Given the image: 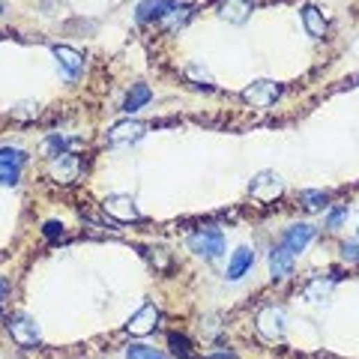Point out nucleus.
<instances>
[{
	"instance_id": "393cba45",
	"label": "nucleus",
	"mask_w": 359,
	"mask_h": 359,
	"mask_svg": "<svg viewBox=\"0 0 359 359\" xmlns=\"http://www.w3.org/2000/svg\"><path fill=\"white\" fill-rule=\"evenodd\" d=\"M186 78H192V81H201L198 87H207V90H213V78H209V72H207V69H201L198 63H192V66L186 69Z\"/></svg>"
},
{
	"instance_id": "4468645a",
	"label": "nucleus",
	"mask_w": 359,
	"mask_h": 359,
	"mask_svg": "<svg viewBox=\"0 0 359 359\" xmlns=\"http://www.w3.org/2000/svg\"><path fill=\"white\" fill-rule=\"evenodd\" d=\"M54 57H57L60 69L66 72V78H78V72L84 69V57L78 54L75 48H69V45H54Z\"/></svg>"
},
{
	"instance_id": "f3484780",
	"label": "nucleus",
	"mask_w": 359,
	"mask_h": 359,
	"mask_svg": "<svg viewBox=\"0 0 359 359\" xmlns=\"http://www.w3.org/2000/svg\"><path fill=\"white\" fill-rule=\"evenodd\" d=\"M150 87L147 84H135L132 90H129V96H126V102H123V111L126 114H132V111H138V108H144L147 102H150Z\"/></svg>"
},
{
	"instance_id": "c756f323",
	"label": "nucleus",
	"mask_w": 359,
	"mask_h": 359,
	"mask_svg": "<svg viewBox=\"0 0 359 359\" xmlns=\"http://www.w3.org/2000/svg\"><path fill=\"white\" fill-rule=\"evenodd\" d=\"M42 234L48 239H60V237H63V225H60V222H45L42 225Z\"/></svg>"
},
{
	"instance_id": "412c9836",
	"label": "nucleus",
	"mask_w": 359,
	"mask_h": 359,
	"mask_svg": "<svg viewBox=\"0 0 359 359\" xmlns=\"http://www.w3.org/2000/svg\"><path fill=\"white\" fill-rule=\"evenodd\" d=\"M189 18H192V6H177V9H171V13L162 18V27L165 30H180L189 22Z\"/></svg>"
},
{
	"instance_id": "9b49d317",
	"label": "nucleus",
	"mask_w": 359,
	"mask_h": 359,
	"mask_svg": "<svg viewBox=\"0 0 359 359\" xmlns=\"http://www.w3.org/2000/svg\"><path fill=\"white\" fill-rule=\"evenodd\" d=\"M248 15H252V0H222L218 3V18L228 24H246Z\"/></svg>"
},
{
	"instance_id": "ddd939ff",
	"label": "nucleus",
	"mask_w": 359,
	"mask_h": 359,
	"mask_svg": "<svg viewBox=\"0 0 359 359\" xmlns=\"http://www.w3.org/2000/svg\"><path fill=\"white\" fill-rule=\"evenodd\" d=\"M252 264H255V252L248 246H239L237 252L231 255V261H228V282H237V278H243L248 269H252Z\"/></svg>"
},
{
	"instance_id": "2f4dec72",
	"label": "nucleus",
	"mask_w": 359,
	"mask_h": 359,
	"mask_svg": "<svg viewBox=\"0 0 359 359\" xmlns=\"http://www.w3.org/2000/svg\"><path fill=\"white\" fill-rule=\"evenodd\" d=\"M9 294V282H6V278L3 276H0V299H3Z\"/></svg>"
},
{
	"instance_id": "473e14b6",
	"label": "nucleus",
	"mask_w": 359,
	"mask_h": 359,
	"mask_svg": "<svg viewBox=\"0 0 359 359\" xmlns=\"http://www.w3.org/2000/svg\"><path fill=\"white\" fill-rule=\"evenodd\" d=\"M0 317H3V308H0Z\"/></svg>"
},
{
	"instance_id": "6e6552de",
	"label": "nucleus",
	"mask_w": 359,
	"mask_h": 359,
	"mask_svg": "<svg viewBox=\"0 0 359 359\" xmlns=\"http://www.w3.org/2000/svg\"><path fill=\"white\" fill-rule=\"evenodd\" d=\"M9 335H13V342H18L22 347H36L39 342H42L39 324L33 321V317H24V314H18V317L9 321Z\"/></svg>"
},
{
	"instance_id": "a211bd4d",
	"label": "nucleus",
	"mask_w": 359,
	"mask_h": 359,
	"mask_svg": "<svg viewBox=\"0 0 359 359\" xmlns=\"http://www.w3.org/2000/svg\"><path fill=\"white\" fill-rule=\"evenodd\" d=\"M333 285H335V278H314V282H308L305 285V291H303V296L308 299V303H321V299H326L329 296V291H333Z\"/></svg>"
},
{
	"instance_id": "423d86ee",
	"label": "nucleus",
	"mask_w": 359,
	"mask_h": 359,
	"mask_svg": "<svg viewBox=\"0 0 359 359\" xmlns=\"http://www.w3.org/2000/svg\"><path fill=\"white\" fill-rule=\"evenodd\" d=\"M144 135H147L144 123H138V120H120V123H114L111 129H108V144L111 147H129V144L141 141Z\"/></svg>"
},
{
	"instance_id": "dca6fc26",
	"label": "nucleus",
	"mask_w": 359,
	"mask_h": 359,
	"mask_svg": "<svg viewBox=\"0 0 359 359\" xmlns=\"http://www.w3.org/2000/svg\"><path fill=\"white\" fill-rule=\"evenodd\" d=\"M303 27H305V33L308 36H314V39H324L326 36V18L324 13L317 6H303Z\"/></svg>"
},
{
	"instance_id": "aec40b11",
	"label": "nucleus",
	"mask_w": 359,
	"mask_h": 359,
	"mask_svg": "<svg viewBox=\"0 0 359 359\" xmlns=\"http://www.w3.org/2000/svg\"><path fill=\"white\" fill-rule=\"evenodd\" d=\"M299 201H303V207L308 209V213H321V209L329 204V195L317 192V189H305V192L299 195Z\"/></svg>"
},
{
	"instance_id": "c85d7f7f",
	"label": "nucleus",
	"mask_w": 359,
	"mask_h": 359,
	"mask_svg": "<svg viewBox=\"0 0 359 359\" xmlns=\"http://www.w3.org/2000/svg\"><path fill=\"white\" fill-rule=\"evenodd\" d=\"M18 183V168L0 165V186H15Z\"/></svg>"
},
{
	"instance_id": "a878e982",
	"label": "nucleus",
	"mask_w": 359,
	"mask_h": 359,
	"mask_svg": "<svg viewBox=\"0 0 359 359\" xmlns=\"http://www.w3.org/2000/svg\"><path fill=\"white\" fill-rule=\"evenodd\" d=\"M147 252H150V261L156 264V269H168V266H171V255H168V248L156 246V248H147Z\"/></svg>"
},
{
	"instance_id": "f257e3e1",
	"label": "nucleus",
	"mask_w": 359,
	"mask_h": 359,
	"mask_svg": "<svg viewBox=\"0 0 359 359\" xmlns=\"http://www.w3.org/2000/svg\"><path fill=\"white\" fill-rule=\"evenodd\" d=\"M282 192H285V183L276 171H261L248 183V195H252V201H257V204H276L278 198H282Z\"/></svg>"
},
{
	"instance_id": "4be33fe9",
	"label": "nucleus",
	"mask_w": 359,
	"mask_h": 359,
	"mask_svg": "<svg viewBox=\"0 0 359 359\" xmlns=\"http://www.w3.org/2000/svg\"><path fill=\"white\" fill-rule=\"evenodd\" d=\"M27 162V153L18 147H0V165L6 168H22Z\"/></svg>"
},
{
	"instance_id": "39448f33",
	"label": "nucleus",
	"mask_w": 359,
	"mask_h": 359,
	"mask_svg": "<svg viewBox=\"0 0 359 359\" xmlns=\"http://www.w3.org/2000/svg\"><path fill=\"white\" fill-rule=\"evenodd\" d=\"M102 209L114 222H138L141 218V209H138V204L129 195H108L102 201Z\"/></svg>"
},
{
	"instance_id": "7ed1b4c3",
	"label": "nucleus",
	"mask_w": 359,
	"mask_h": 359,
	"mask_svg": "<svg viewBox=\"0 0 359 359\" xmlns=\"http://www.w3.org/2000/svg\"><path fill=\"white\" fill-rule=\"evenodd\" d=\"M282 96V84L269 81V78H261V81H252L243 90V102L252 108H269L276 99Z\"/></svg>"
},
{
	"instance_id": "cd10ccee",
	"label": "nucleus",
	"mask_w": 359,
	"mask_h": 359,
	"mask_svg": "<svg viewBox=\"0 0 359 359\" xmlns=\"http://www.w3.org/2000/svg\"><path fill=\"white\" fill-rule=\"evenodd\" d=\"M347 216H351V209H347V207H338V209H333V213H329V218H326V228H329V231H335V228L342 225Z\"/></svg>"
},
{
	"instance_id": "72a5a7b5",
	"label": "nucleus",
	"mask_w": 359,
	"mask_h": 359,
	"mask_svg": "<svg viewBox=\"0 0 359 359\" xmlns=\"http://www.w3.org/2000/svg\"><path fill=\"white\" fill-rule=\"evenodd\" d=\"M0 13H3V6H0Z\"/></svg>"
},
{
	"instance_id": "f03ea898",
	"label": "nucleus",
	"mask_w": 359,
	"mask_h": 359,
	"mask_svg": "<svg viewBox=\"0 0 359 359\" xmlns=\"http://www.w3.org/2000/svg\"><path fill=\"white\" fill-rule=\"evenodd\" d=\"M189 248L201 257H218L225 252V234L218 228H201L198 234L189 237Z\"/></svg>"
},
{
	"instance_id": "9d476101",
	"label": "nucleus",
	"mask_w": 359,
	"mask_h": 359,
	"mask_svg": "<svg viewBox=\"0 0 359 359\" xmlns=\"http://www.w3.org/2000/svg\"><path fill=\"white\" fill-rule=\"evenodd\" d=\"M177 6H180L177 0H144V3H138L135 18L141 24H147V22H162V18L171 13V9H177Z\"/></svg>"
},
{
	"instance_id": "bb28decb",
	"label": "nucleus",
	"mask_w": 359,
	"mask_h": 359,
	"mask_svg": "<svg viewBox=\"0 0 359 359\" xmlns=\"http://www.w3.org/2000/svg\"><path fill=\"white\" fill-rule=\"evenodd\" d=\"M36 114H39V105L36 102H18L13 108V117H18V120H33Z\"/></svg>"
},
{
	"instance_id": "1a4fd4ad",
	"label": "nucleus",
	"mask_w": 359,
	"mask_h": 359,
	"mask_svg": "<svg viewBox=\"0 0 359 359\" xmlns=\"http://www.w3.org/2000/svg\"><path fill=\"white\" fill-rule=\"evenodd\" d=\"M159 317H162V314H159V308H156L153 303H144V305L126 321V329H129L132 335H150V333H153V329L159 326Z\"/></svg>"
},
{
	"instance_id": "0eeeda50",
	"label": "nucleus",
	"mask_w": 359,
	"mask_h": 359,
	"mask_svg": "<svg viewBox=\"0 0 359 359\" xmlns=\"http://www.w3.org/2000/svg\"><path fill=\"white\" fill-rule=\"evenodd\" d=\"M257 333H261L264 338H269V342H278V338L285 335V312L276 305H266L257 312Z\"/></svg>"
},
{
	"instance_id": "6ab92c4d",
	"label": "nucleus",
	"mask_w": 359,
	"mask_h": 359,
	"mask_svg": "<svg viewBox=\"0 0 359 359\" xmlns=\"http://www.w3.org/2000/svg\"><path fill=\"white\" fill-rule=\"evenodd\" d=\"M81 147V141L78 138H63V135H51L45 141V153L51 156H60V153H69V150H78Z\"/></svg>"
},
{
	"instance_id": "7c9ffc66",
	"label": "nucleus",
	"mask_w": 359,
	"mask_h": 359,
	"mask_svg": "<svg viewBox=\"0 0 359 359\" xmlns=\"http://www.w3.org/2000/svg\"><path fill=\"white\" fill-rule=\"evenodd\" d=\"M342 255H344V261H359V243H344Z\"/></svg>"
},
{
	"instance_id": "b1692460",
	"label": "nucleus",
	"mask_w": 359,
	"mask_h": 359,
	"mask_svg": "<svg viewBox=\"0 0 359 359\" xmlns=\"http://www.w3.org/2000/svg\"><path fill=\"white\" fill-rule=\"evenodd\" d=\"M129 359H171L168 353H162L159 347H150V344H132L126 351Z\"/></svg>"
},
{
	"instance_id": "20e7f679",
	"label": "nucleus",
	"mask_w": 359,
	"mask_h": 359,
	"mask_svg": "<svg viewBox=\"0 0 359 359\" xmlns=\"http://www.w3.org/2000/svg\"><path fill=\"white\" fill-rule=\"evenodd\" d=\"M48 174H51V180H54V183H60V186L75 183L78 174H81V159H78L75 153H60V156L51 159Z\"/></svg>"
},
{
	"instance_id": "f8f14e48",
	"label": "nucleus",
	"mask_w": 359,
	"mask_h": 359,
	"mask_svg": "<svg viewBox=\"0 0 359 359\" xmlns=\"http://www.w3.org/2000/svg\"><path fill=\"white\" fill-rule=\"evenodd\" d=\"M314 234H317V231H314L312 225H294V228H287V234L282 237V246H285L291 255H296V252H303V248L312 243Z\"/></svg>"
},
{
	"instance_id": "2eb2a0df",
	"label": "nucleus",
	"mask_w": 359,
	"mask_h": 359,
	"mask_svg": "<svg viewBox=\"0 0 359 359\" xmlns=\"http://www.w3.org/2000/svg\"><path fill=\"white\" fill-rule=\"evenodd\" d=\"M269 273H273V278H287L294 273V255L285 246H276L269 252Z\"/></svg>"
},
{
	"instance_id": "5701e85b",
	"label": "nucleus",
	"mask_w": 359,
	"mask_h": 359,
	"mask_svg": "<svg viewBox=\"0 0 359 359\" xmlns=\"http://www.w3.org/2000/svg\"><path fill=\"white\" fill-rule=\"evenodd\" d=\"M168 342H171L174 356H177V359H198V353L192 351V344H189V338H186V335L171 333V335H168Z\"/></svg>"
}]
</instances>
